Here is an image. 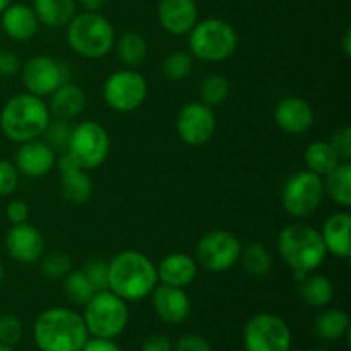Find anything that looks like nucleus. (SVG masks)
<instances>
[{"mask_svg": "<svg viewBox=\"0 0 351 351\" xmlns=\"http://www.w3.org/2000/svg\"><path fill=\"white\" fill-rule=\"evenodd\" d=\"M156 285V266L139 250H122L108 263V290L122 300H144Z\"/></svg>", "mask_w": 351, "mask_h": 351, "instance_id": "nucleus-1", "label": "nucleus"}, {"mask_svg": "<svg viewBox=\"0 0 351 351\" xmlns=\"http://www.w3.org/2000/svg\"><path fill=\"white\" fill-rule=\"evenodd\" d=\"M194 71V57L187 51H171L161 64V72L168 81L180 82Z\"/></svg>", "mask_w": 351, "mask_h": 351, "instance_id": "nucleus-34", "label": "nucleus"}, {"mask_svg": "<svg viewBox=\"0 0 351 351\" xmlns=\"http://www.w3.org/2000/svg\"><path fill=\"white\" fill-rule=\"evenodd\" d=\"M55 167L60 171V194L71 204H86L93 195V180L88 170H82L67 153L57 156Z\"/></svg>", "mask_w": 351, "mask_h": 351, "instance_id": "nucleus-19", "label": "nucleus"}, {"mask_svg": "<svg viewBox=\"0 0 351 351\" xmlns=\"http://www.w3.org/2000/svg\"><path fill=\"white\" fill-rule=\"evenodd\" d=\"M38 263H40V273L48 280H64L74 269L72 257L65 252H58V250L43 254Z\"/></svg>", "mask_w": 351, "mask_h": 351, "instance_id": "nucleus-35", "label": "nucleus"}, {"mask_svg": "<svg viewBox=\"0 0 351 351\" xmlns=\"http://www.w3.org/2000/svg\"><path fill=\"white\" fill-rule=\"evenodd\" d=\"M81 351H122L119 345H117L113 339L106 338H88V341L84 343Z\"/></svg>", "mask_w": 351, "mask_h": 351, "instance_id": "nucleus-45", "label": "nucleus"}, {"mask_svg": "<svg viewBox=\"0 0 351 351\" xmlns=\"http://www.w3.org/2000/svg\"><path fill=\"white\" fill-rule=\"evenodd\" d=\"M197 263L192 256L184 252L168 254L160 266H156L158 271V283L168 285L175 288H187L192 285V281L197 276Z\"/></svg>", "mask_w": 351, "mask_h": 351, "instance_id": "nucleus-23", "label": "nucleus"}, {"mask_svg": "<svg viewBox=\"0 0 351 351\" xmlns=\"http://www.w3.org/2000/svg\"><path fill=\"white\" fill-rule=\"evenodd\" d=\"M86 103L88 99H86L84 89L72 82H65L50 95L48 110L53 119L69 122L72 119H77L84 112Z\"/></svg>", "mask_w": 351, "mask_h": 351, "instance_id": "nucleus-24", "label": "nucleus"}, {"mask_svg": "<svg viewBox=\"0 0 351 351\" xmlns=\"http://www.w3.org/2000/svg\"><path fill=\"white\" fill-rule=\"evenodd\" d=\"M322 180L324 194H328L335 204L348 209L351 206V165L339 163Z\"/></svg>", "mask_w": 351, "mask_h": 351, "instance_id": "nucleus-28", "label": "nucleus"}, {"mask_svg": "<svg viewBox=\"0 0 351 351\" xmlns=\"http://www.w3.org/2000/svg\"><path fill=\"white\" fill-rule=\"evenodd\" d=\"M242 242L226 230H211L195 245V263L208 273H225L240 261Z\"/></svg>", "mask_w": 351, "mask_h": 351, "instance_id": "nucleus-10", "label": "nucleus"}, {"mask_svg": "<svg viewBox=\"0 0 351 351\" xmlns=\"http://www.w3.org/2000/svg\"><path fill=\"white\" fill-rule=\"evenodd\" d=\"M19 171L16 165L7 160H0V197L10 195L19 185Z\"/></svg>", "mask_w": 351, "mask_h": 351, "instance_id": "nucleus-40", "label": "nucleus"}, {"mask_svg": "<svg viewBox=\"0 0 351 351\" xmlns=\"http://www.w3.org/2000/svg\"><path fill=\"white\" fill-rule=\"evenodd\" d=\"M19 57L9 50H0V77H10L21 71Z\"/></svg>", "mask_w": 351, "mask_h": 351, "instance_id": "nucleus-43", "label": "nucleus"}, {"mask_svg": "<svg viewBox=\"0 0 351 351\" xmlns=\"http://www.w3.org/2000/svg\"><path fill=\"white\" fill-rule=\"evenodd\" d=\"M158 21L167 33L185 36L199 21V7L195 0H160Z\"/></svg>", "mask_w": 351, "mask_h": 351, "instance_id": "nucleus-20", "label": "nucleus"}, {"mask_svg": "<svg viewBox=\"0 0 351 351\" xmlns=\"http://www.w3.org/2000/svg\"><path fill=\"white\" fill-rule=\"evenodd\" d=\"M324 199V180L311 170L290 175L281 189V206L293 218H308Z\"/></svg>", "mask_w": 351, "mask_h": 351, "instance_id": "nucleus-9", "label": "nucleus"}, {"mask_svg": "<svg viewBox=\"0 0 351 351\" xmlns=\"http://www.w3.org/2000/svg\"><path fill=\"white\" fill-rule=\"evenodd\" d=\"M199 93H201V101L215 108V106L223 105L228 99L230 82L226 75L215 72V74L206 75L204 81L201 82Z\"/></svg>", "mask_w": 351, "mask_h": 351, "instance_id": "nucleus-33", "label": "nucleus"}, {"mask_svg": "<svg viewBox=\"0 0 351 351\" xmlns=\"http://www.w3.org/2000/svg\"><path fill=\"white\" fill-rule=\"evenodd\" d=\"M5 250L19 264H34L45 254V239L36 226L29 223L12 225L5 235Z\"/></svg>", "mask_w": 351, "mask_h": 351, "instance_id": "nucleus-15", "label": "nucleus"}, {"mask_svg": "<svg viewBox=\"0 0 351 351\" xmlns=\"http://www.w3.org/2000/svg\"><path fill=\"white\" fill-rule=\"evenodd\" d=\"M239 47V36L232 24L219 17L197 21L189 33V50L202 62H225Z\"/></svg>", "mask_w": 351, "mask_h": 351, "instance_id": "nucleus-6", "label": "nucleus"}, {"mask_svg": "<svg viewBox=\"0 0 351 351\" xmlns=\"http://www.w3.org/2000/svg\"><path fill=\"white\" fill-rule=\"evenodd\" d=\"M147 98V82L136 69H119L103 82V99L112 110L129 113L143 106Z\"/></svg>", "mask_w": 351, "mask_h": 351, "instance_id": "nucleus-11", "label": "nucleus"}, {"mask_svg": "<svg viewBox=\"0 0 351 351\" xmlns=\"http://www.w3.org/2000/svg\"><path fill=\"white\" fill-rule=\"evenodd\" d=\"M17 171L27 178H41L50 173L57 165V153L43 139L21 143L14 156Z\"/></svg>", "mask_w": 351, "mask_h": 351, "instance_id": "nucleus-17", "label": "nucleus"}, {"mask_svg": "<svg viewBox=\"0 0 351 351\" xmlns=\"http://www.w3.org/2000/svg\"><path fill=\"white\" fill-rule=\"evenodd\" d=\"M67 43L82 58H103L115 47V29L99 12L84 10L75 14L67 24Z\"/></svg>", "mask_w": 351, "mask_h": 351, "instance_id": "nucleus-5", "label": "nucleus"}, {"mask_svg": "<svg viewBox=\"0 0 351 351\" xmlns=\"http://www.w3.org/2000/svg\"><path fill=\"white\" fill-rule=\"evenodd\" d=\"M151 305H153L154 314L171 326L187 321L192 311L191 297L185 288H175L160 283L151 291Z\"/></svg>", "mask_w": 351, "mask_h": 351, "instance_id": "nucleus-16", "label": "nucleus"}, {"mask_svg": "<svg viewBox=\"0 0 351 351\" xmlns=\"http://www.w3.org/2000/svg\"><path fill=\"white\" fill-rule=\"evenodd\" d=\"M95 293L96 290L93 288V285L89 283V280L86 278V274L82 273V269H72L71 273L64 278V295L71 304L86 305L91 300V297Z\"/></svg>", "mask_w": 351, "mask_h": 351, "instance_id": "nucleus-32", "label": "nucleus"}, {"mask_svg": "<svg viewBox=\"0 0 351 351\" xmlns=\"http://www.w3.org/2000/svg\"><path fill=\"white\" fill-rule=\"evenodd\" d=\"M21 71H23V84L26 91L40 98L50 96L58 86L65 84L71 79L69 65L48 55L31 57L21 67Z\"/></svg>", "mask_w": 351, "mask_h": 351, "instance_id": "nucleus-13", "label": "nucleus"}, {"mask_svg": "<svg viewBox=\"0 0 351 351\" xmlns=\"http://www.w3.org/2000/svg\"><path fill=\"white\" fill-rule=\"evenodd\" d=\"M82 319L89 336L115 339L125 331L129 324V307L125 300L110 290L96 291L91 300L84 305Z\"/></svg>", "mask_w": 351, "mask_h": 351, "instance_id": "nucleus-7", "label": "nucleus"}, {"mask_svg": "<svg viewBox=\"0 0 351 351\" xmlns=\"http://www.w3.org/2000/svg\"><path fill=\"white\" fill-rule=\"evenodd\" d=\"M173 351H213L211 343L199 335L182 336L173 346Z\"/></svg>", "mask_w": 351, "mask_h": 351, "instance_id": "nucleus-41", "label": "nucleus"}, {"mask_svg": "<svg viewBox=\"0 0 351 351\" xmlns=\"http://www.w3.org/2000/svg\"><path fill=\"white\" fill-rule=\"evenodd\" d=\"M141 351H173V345H171L168 336L154 332L144 339L143 345H141Z\"/></svg>", "mask_w": 351, "mask_h": 351, "instance_id": "nucleus-44", "label": "nucleus"}, {"mask_svg": "<svg viewBox=\"0 0 351 351\" xmlns=\"http://www.w3.org/2000/svg\"><path fill=\"white\" fill-rule=\"evenodd\" d=\"M23 338V322L14 314L0 315V343L7 346H16Z\"/></svg>", "mask_w": 351, "mask_h": 351, "instance_id": "nucleus-37", "label": "nucleus"}, {"mask_svg": "<svg viewBox=\"0 0 351 351\" xmlns=\"http://www.w3.org/2000/svg\"><path fill=\"white\" fill-rule=\"evenodd\" d=\"M311 351H328V350H324V348H314V350H311Z\"/></svg>", "mask_w": 351, "mask_h": 351, "instance_id": "nucleus-51", "label": "nucleus"}, {"mask_svg": "<svg viewBox=\"0 0 351 351\" xmlns=\"http://www.w3.org/2000/svg\"><path fill=\"white\" fill-rule=\"evenodd\" d=\"M3 278H5V269H3V264L0 263V283L3 281Z\"/></svg>", "mask_w": 351, "mask_h": 351, "instance_id": "nucleus-49", "label": "nucleus"}, {"mask_svg": "<svg viewBox=\"0 0 351 351\" xmlns=\"http://www.w3.org/2000/svg\"><path fill=\"white\" fill-rule=\"evenodd\" d=\"M304 161L307 170L314 171L315 175L322 178L341 163L329 141H314V143L308 144L304 153Z\"/></svg>", "mask_w": 351, "mask_h": 351, "instance_id": "nucleus-30", "label": "nucleus"}, {"mask_svg": "<svg viewBox=\"0 0 351 351\" xmlns=\"http://www.w3.org/2000/svg\"><path fill=\"white\" fill-rule=\"evenodd\" d=\"M147 50L149 47H147L146 38L137 31H127L115 43L117 58L129 69L143 64L147 57Z\"/></svg>", "mask_w": 351, "mask_h": 351, "instance_id": "nucleus-29", "label": "nucleus"}, {"mask_svg": "<svg viewBox=\"0 0 351 351\" xmlns=\"http://www.w3.org/2000/svg\"><path fill=\"white\" fill-rule=\"evenodd\" d=\"M341 47H343V53H345L346 57H351V29L350 27L345 31V34H343Z\"/></svg>", "mask_w": 351, "mask_h": 351, "instance_id": "nucleus-47", "label": "nucleus"}, {"mask_svg": "<svg viewBox=\"0 0 351 351\" xmlns=\"http://www.w3.org/2000/svg\"><path fill=\"white\" fill-rule=\"evenodd\" d=\"M245 351H290L291 331L283 317L271 312H259L243 328Z\"/></svg>", "mask_w": 351, "mask_h": 351, "instance_id": "nucleus-12", "label": "nucleus"}, {"mask_svg": "<svg viewBox=\"0 0 351 351\" xmlns=\"http://www.w3.org/2000/svg\"><path fill=\"white\" fill-rule=\"evenodd\" d=\"M295 278H297L298 283V295L311 307L324 308L335 298L332 281L328 276H324V274L312 271V273L307 274H297Z\"/></svg>", "mask_w": 351, "mask_h": 351, "instance_id": "nucleus-25", "label": "nucleus"}, {"mask_svg": "<svg viewBox=\"0 0 351 351\" xmlns=\"http://www.w3.org/2000/svg\"><path fill=\"white\" fill-rule=\"evenodd\" d=\"M247 274L254 278H264L273 269V256L269 250L259 242H252L247 247H242L240 261Z\"/></svg>", "mask_w": 351, "mask_h": 351, "instance_id": "nucleus-31", "label": "nucleus"}, {"mask_svg": "<svg viewBox=\"0 0 351 351\" xmlns=\"http://www.w3.org/2000/svg\"><path fill=\"white\" fill-rule=\"evenodd\" d=\"M278 254L297 276L317 271L326 261L328 250L319 230L305 223H291L278 235Z\"/></svg>", "mask_w": 351, "mask_h": 351, "instance_id": "nucleus-4", "label": "nucleus"}, {"mask_svg": "<svg viewBox=\"0 0 351 351\" xmlns=\"http://www.w3.org/2000/svg\"><path fill=\"white\" fill-rule=\"evenodd\" d=\"M82 273L86 274L96 291L108 290V263L101 259L88 261L82 267Z\"/></svg>", "mask_w": 351, "mask_h": 351, "instance_id": "nucleus-38", "label": "nucleus"}, {"mask_svg": "<svg viewBox=\"0 0 351 351\" xmlns=\"http://www.w3.org/2000/svg\"><path fill=\"white\" fill-rule=\"evenodd\" d=\"M51 115L43 98L31 93L12 96L0 112V130L12 143L40 139L50 123Z\"/></svg>", "mask_w": 351, "mask_h": 351, "instance_id": "nucleus-3", "label": "nucleus"}, {"mask_svg": "<svg viewBox=\"0 0 351 351\" xmlns=\"http://www.w3.org/2000/svg\"><path fill=\"white\" fill-rule=\"evenodd\" d=\"M329 144L335 149L336 156L341 163H350L351 160V129L348 125L336 130L329 139Z\"/></svg>", "mask_w": 351, "mask_h": 351, "instance_id": "nucleus-39", "label": "nucleus"}, {"mask_svg": "<svg viewBox=\"0 0 351 351\" xmlns=\"http://www.w3.org/2000/svg\"><path fill=\"white\" fill-rule=\"evenodd\" d=\"M71 129L72 127L69 125L65 120H50L48 123L47 130L43 132L41 139L55 151V153H65L69 144V137H71Z\"/></svg>", "mask_w": 351, "mask_h": 351, "instance_id": "nucleus-36", "label": "nucleus"}, {"mask_svg": "<svg viewBox=\"0 0 351 351\" xmlns=\"http://www.w3.org/2000/svg\"><path fill=\"white\" fill-rule=\"evenodd\" d=\"M2 31L14 41H29L36 36L40 29V21L34 14L33 7L26 3H10L2 14Z\"/></svg>", "mask_w": 351, "mask_h": 351, "instance_id": "nucleus-21", "label": "nucleus"}, {"mask_svg": "<svg viewBox=\"0 0 351 351\" xmlns=\"http://www.w3.org/2000/svg\"><path fill=\"white\" fill-rule=\"evenodd\" d=\"M110 136L105 127L93 120L79 122L71 129V137L65 153L82 170H96L108 160Z\"/></svg>", "mask_w": 351, "mask_h": 351, "instance_id": "nucleus-8", "label": "nucleus"}, {"mask_svg": "<svg viewBox=\"0 0 351 351\" xmlns=\"http://www.w3.org/2000/svg\"><path fill=\"white\" fill-rule=\"evenodd\" d=\"M328 254H332L338 259L348 261L351 256V215L348 211H338L328 216L322 228L319 230Z\"/></svg>", "mask_w": 351, "mask_h": 351, "instance_id": "nucleus-22", "label": "nucleus"}, {"mask_svg": "<svg viewBox=\"0 0 351 351\" xmlns=\"http://www.w3.org/2000/svg\"><path fill=\"white\" fill-rule=\"evenodd\" d=\"M314 108L300 96H285L274 108V122L290 136H302L314 125Z\"/></svg>", "mask_w": 351, "mask_h": 351, "instance_id": "nucleus-18", "label": "nucleus"}, {"mask_svg": "<svg viewBox=\"0 0 351 351\" xmlns=\"http://www.w3.org/2000/svg\"><path fill=\"white\" fill-rule=\"evenodd\" d=\"M81 3V7L84 10H89V12H99L103 7L108 3V0H77Z\"/></svg>", "mask_w": 351, "mask_h": 351, "instance_id": "nucleus-46", "label": "nucleus"}, {"mask_svg": "<svg viewBox=\"0 0 351 351\" xmlns=\"http://www.w3.org/2000/svg\"><path fill=\"white\" fill-rule=\"evenodd\" d=\"M33 336L41 351H81L89 332L81 314L72 308L51 307L36 317Z\"/></svg>", "mask_w": 351, "mask_h": 351, "instance_id": "nucleus-2", "label": "nucleus"}, {"mask_svg": "<svg viewBox=\"0 0 351 351\" xmlns=\"http://www.w3.org/2000/svg\"><path fill=\"white\" fill-rule=\"evenodd\" d=\"M33 10L40 24L60 29L75 16V0H33Z\"/></svg>", "mask_w": 351, "mask_h": 351, "instance_id": "nucleus-26", "label": "nucleus"}, {"mask_svg": "<svg viewBox=\"0 0 351 351\" xmlns=\"http://www.w3.org/2000/svg\"><path fill=\"white\" fill-rule=\"evenodd\" d=\"M0 351H12V348H10V346L2 345V343H0Z\"/></svg>", "mask_w": 351, "mask_h": 351, "instance_id": "nucleus-50", "label": "nucleus"}, {"mask_svg": "<svg viewBox=\"0 0 351 351\" xmlns=\"http://www.w3.org/2000/svg\"><path fill=\"white\" fill-rule=\"evenodd\" d=\"M177 134L189 146H202L209 143L216 132V115L211 106L202 101L185 103L178 110Z\"/></svg>", "mask_w": 351, "mask_h": 351, "instance_id": "nucleus-14", "label": "nucleus"}, {"mask_svg": "<svg viewBox=\"0 0 351 351\" xmlns=\"http://www.w3.org/2000/svg\"><path fill=\"white\" fill-rule=\"evenodd\" d=\"M10 3H12V0H0V14H2L3 10L10 5Z\"/></svg>", "mask_w": 351, "mask_h": 351, "instance_id": "nucleus-48", "label": "nucleus"}, {"mask_svg": "<svg viewBox=\"0 0 351 351\" xmlns=\"http://www.w3.org/2000/svg\"><path fill=\"white\" fill-rule=\"evenodd\" d=\"M315 335L324 341H338L350 335V315L341 308H326L314 322Z\"/></svg>", "mask_w": 351, "mask_h": 351, "instance_id": "nucleus-27", "label": "nucleus"}, {"mask_svg": "<svg viewBox=\"0 0 351 351\" xmlns=\"http://www.w3.org/2000/svg\"><path fill=\"white\" fill-rule=\"evenodd\" d=\"M5 216L12 225H19V223H26L29 218V208L23 199H12L9 201L5 208Z\"/></svg>", "mask_w": 351, "mask_h": 351, "instance_id": "nucleus-42", "label": "nucleus"}]
</instances>
